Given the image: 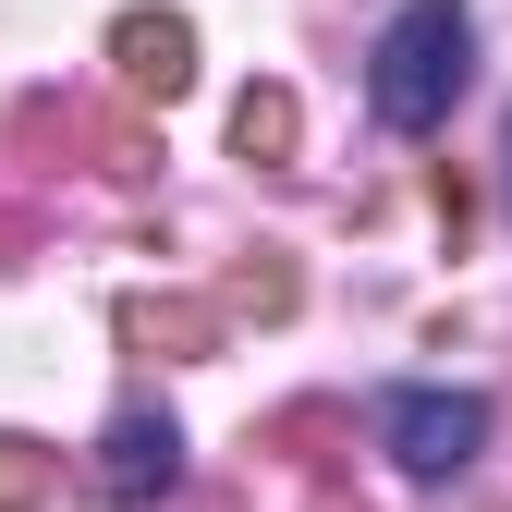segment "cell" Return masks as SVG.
Masks as SVG:
<instances>
[{
    "label": "cell",
    "instance_id": "cell-1",
    "mask_svg": "<svg viewBox=\"0 0 512 512\" xmlns=\"http://www.w3.org/2000/svg\"><path fill=\"white\" fill-rule=\"evenodd\" d=\"M476 86V13L464 0H403L391 25H378V61H366V98L391 135H427V122H452V98Z\"/></svg>",
    "mask_w": 512,
    "mask_h": 512
},
{
    "label": "cell",
    "instance_id": "cell-2",
    "mask_svg": "<svg viewBox=\"0 0 512 512\" xmlns=\"http://www.w3.org/2000/svg\"><path fill=\"white\" fill-rule=\"evenodd\" d=\"M378 439H391L403 476H464V464L488 452V403H476V391H427V378H415V391L378 403Z\"/></svg>",
    "mask_w": 512,
    "mask_h": 512
},
{
    "label": "cell",
    "instance_id": "cell-3",
    "mask_svg": "<svg viewBox=\"0 0 512 512\" xmlns=\"http://www.w3.org/2000/svg\"><path fill=\"white\" fill-rule=\"evenodd\" d=\"M171 488H183V427L159 403H122L110 439H98V500L135 512V500H171Z\"/></svg>",
    "mask_w": 512,
    "mask_h": 512
},
{
    "label": "cell",
    "instance_id": "cell-4",
    "mask_svg": "<svg viewBox=\"0 0 512 512\" xmlns=\"http://www.w3.org/2000/svg\"><path fill=\"white\" fill-rule=\"evenodd\" d=\"M110 74H122V98H159V110H171L183 86H196V25L135 0V13L110 25Z\"/></svg>",
    "mask_w": 512,
    "mask_h": 512
},
{
    "label": "cell",
    "instance_id": "cell-5",
    "mask_svg": "<svg viewBox=\"0 0 512 512\" xmlns=\"http://www.w3.org/2000/svg\"><path fill=\"white\" fill-rule=\"evenodd\" d=\"M122 342H147V354H220V305H196V293H135V305H122Z\"/></svg>",
    "mask_w": 512,
    "mask_h": 512
},
{
    "label": "cell",
    "instance_id": "cell-6",
    "mask_svg": "<svg viewBox=\"0 0 512 512\" xmlns=\"http://www.w3.org/2000/svg\"><path fill=\"white\" fill-rule=\"evenodd\" d=\"M293 135H305L293 86H244V98H232V147H244V159H293Z\"/></svg>",
    "mask_w": 512,
    "mask_h": 512
},
{
    "label": "cell",
    "instance_id": "cell-7",
    "mask_svg": "<svg viewBox=\"0 0 512 512\" xmlns=\"http://www.w3.org/2000/svg\"><path fill=\"white\" fill-rule=\"evenodd\" d=\"M37 500H61V452L25 439V427H0V512H37Z\"/></svg>",
    "mask_w": 512,
    "mask_h": 512
},
{
    "label": "cell",
    "instance_id": "cell-8",
    "mask_svg": "<svg viewBox=\"0 0 512 512\" xmlns=\"http://www.w3.org/2000/svg\"><path fill=\"white\" fill-rule=\"evenodd\" d=\"M232 305H256V317H293V269H281V256H256V269L232 281Z\"/></svg>",
    "mask_w": 512,
    "mask_h": 512
},
{
    "label": "cell",
    "instance_id": "cell-9",
    "mask_svg": "<svg viewBox=\"0 0 512 512\" xmlns=\"http://www.w3.org/2000/svg\"><path fill=\"white\" fill-rule=\"evenodd\" d=\"M317 512H342V500H317Z\"/></svg>",
    "mask_w": 512,
    "mask_h": 512
}]
</instances>
